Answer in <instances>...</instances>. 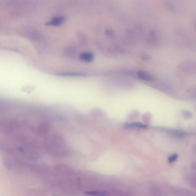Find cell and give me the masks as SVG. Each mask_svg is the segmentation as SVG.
<instances>
[{"mask_svg": "<svg viewBox=\"0 0 196 196\" xmlns=\"http://www.w3.org/2000/svg\"><path fill=\"white\" fill-rule=\"evenodd\" d=\"M184 115L187 118L190 117L192 115L189 112L186 111L184 112Z\"/></svg>", "mask_w": 196, "mask_h": 196, "instance_id": "obj_8", "label": "cell"}, {"mask_svg": "<svg viewBox=\"0 0 196 196\" xmlns=\"http://www.w3.org/2000/svg\"><path fill=\"white\" fill-rule=\"evenodd\" d=\"M178 158V155L177 154H174L170 156L168 158V161L170 164H172L175 162Z\"/></svg>", "mask_w": 196, "mask_h": 196, "instance_id": "obj_7", "label": "cell"}, {"mask_svg": "<svg viewBox=\"0 0 196 196\" xmlns=\"http://www.w3.org/2000/svg\"><path fill=\"white\" fill-rule=\"evenodd\" d=\"M192 169H193V170H196V164H192Z\"/></svg>", "mask_w": 196, "mask_h": 196, "instance_id": "obj_9", "label": "cell"}, {"mask_svg": "<svg viewBox=\"0 0 196 196\" xmlns=\"http://www.w3.org/2000/svg\"><path fill=\"white\" fill-rule=\"evenodd\" d=\"M57 76L65 77H85L87 75L85 73L77 72H59L56 74Z\"/></svg>", "mask_w": 196, "mask_h": 196, "instance_id": "obj_3", "label": "cell"}, {"mask_svg": "<svg viewBox=\"0 0 196 196\" xmlns=\"http://www.w3.org/2000/svg\"><path fill=\"white\" fill-rule=\"evenodd\" d=\"M137 75L140 79L146 80V81H150L153 79L152 77L145 72L138 71L137 72Z\"/></svg>", "mask_w": 196, "mask_h": 196, "instance_id": "obj_4", "label": "cell"}, {"mask_svg": "<svg viewBox=\"0 0 196 196\" xmlns=\"http://www.w3.org/2000/svg\"><path fill=\"white\" fill-rule=\"evenodd\" d=\"M79 60L85 63H90L94 61V55L92 52L85 51L82 52L79 55Z\"/></svg>", "mask_w": 196, "mask_h": 196, "instance_id": "obj_2", "label": "cell"}, {"mask_svg": "<svg viewBox=\"0 0 196 196\" xmlns=\"http://www.w3.org/2000/svg\"><path fill=\"white\" fill-rule=\"evenodd\" d=\"M125 126L127 127H136L142 129H145L147 127L146 125L142 123L136 122L131 123V124H126Z\"/></svg>", "mask_w": 196, "mask_h": 196, "instance_id": "obj_6", "label": "cell"}, {"mask_svg": "<svg viewBox=\"0 0 196 196\" xmlns=\"http://www.w3.org/2000/svg\"><path fill=\"white\" fill-rule=\"evenodd\" d=\"M84 193L87 195L94 196H106L107 195L106 192H103L86 191Z\"/></svg>", "mask_w": 196, "mask_h": 196, "instance_id": "obj_5", "label": "cell"}, {"mask_svg": "<svg viewBox=\"0 0 196 196\" xmlns=\"http://www.w3.org/2000/svg\"><path fill=\"white\" fill-rule=\"evenodd\" d=\"M66 18L64 16H55L46 23V26L54 27H59L62 25L65 21Z\"/></svg>", "mask_w": 196, "mask_h": 196, "instance_id": "obj_1", "label": "cell"}]
</instances>
